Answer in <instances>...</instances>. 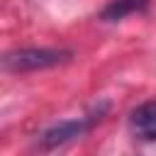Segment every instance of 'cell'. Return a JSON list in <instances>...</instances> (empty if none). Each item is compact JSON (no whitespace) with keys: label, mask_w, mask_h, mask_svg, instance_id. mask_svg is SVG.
<instances>
[{"label":"cell","mask_w":156,"mask_h":156,"mask_svg":"<svg viewBox=\"0 0 156 156\" xmlns=\"http://www.w3.org/2000/svg\"><path fill=\"white\" fill-rule=\"evenodd\" d=\"M151 0H112L102 12H100V20L102 22H119L124 20L127 15H134V12H144L149 7Z\"/></svg>","instance_id":"obj_3"},{"label":"cell","mask_w":156,"mask_h":156,"mask_svg":"<svg viewBox=\"0 0 156 156\" xmlns=\"http://www.w3.org/2000/svg\"><path fill=\"white\" fill-rule=\"evenodd\" d=\"M132 127L146 139H156V100L144 102L132 112Z\"/></svg>","instance_id":"obj_4"},{"label":"cell","mask_w":156,"mask_h":156,"mask_svg":"<svg viewBox=\"0 0 156 156\" xmlns=\"http://www.w3.org/2000/svg\"><path fill=\"white\" fill-rule=\"evenodd\" d=\"M68 58H71L68 49H15L5 54L2 66L12 73H24V71L54 68L58 63H66Z\"/></svg>","instance_id":"obj_1"},{"label":"cell","mask_w":156,"mask_h":156,"mask_svg":"<svg viewBox=\"0 0 156 156\" xmlns=\"http://www.w3.org/2000/svg\"><path fill=\"white\" fill-rule=\"evenodd\" d=\"M90 124H93V119H66V122H58V124H54V127H49L44 134H41V146L44 149H56V146H61V144H68V141H73L76 136H80L83 132H88L90 129Z\"/></svg>","instance_id":"obj_2"}]
</instances>
